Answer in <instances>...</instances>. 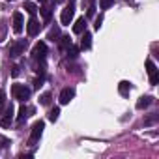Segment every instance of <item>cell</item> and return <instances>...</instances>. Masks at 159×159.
<instances>
[{"label":"cell","instance_id":"6da1fadb","mask_svg":"<svg viewBox=\"0 0 159 159\" xmlns=\"http://www.w3.org/2000/svg\"><path fill=\"white\" fill-rule=\"evenodd\" d=\"M11 96H13V99L26 101L30 98V88H26L25 84H13L11 86Z\"/></svg>","mask_w":159,"mask_h":159},{"label":"cell","instance_id":"7a4b0ae2","mask_svg":"<svg viewBox=\"0 0 159 159\" xmlns=\"http://www.w3.org/2000/svg\"><path fill=\"white\" fill-rule=\"evenodd\" d=\"M45 56H47V45H45L43 41H38V43L34 45V49H32V58H34L36 62L39 60V62L43 64V62H45Z\"/></svg>","mask_w":159,"mask_h":159},{"label":"cell","instance_id":"3957f363","mask_svg":"<svg viewBox=\"0 0 159 159\" xmlns=\"http://www.w3.org/2000/svg\"><path fill=\"white\" fill-rule=\"evenodd\" d=\"M43 129H45V122H41V120L32 125V131H30V144H36V142L41 139Z\"/></svg>","mask_w":159,"mask_h":159},{"label":"cell","instance_id":"277c9868","mask_svg":"<svg viewBox=\"0 0 159 159\" xmlns=\"http://www.w3.org/2000/svg\"><path fill=\"white\" fill-rule=\"evenodd\" d=\"M26 45H28V43H26V39H17V41L10 47V56H13V58H15V56H21V54L25 52Z\"/></svg>","mask_w":159,"mask_h":159},{"label":"cell","instance_id":"5b68a950","mask_svg":"<svg viewBox=\"0 0 159 159\" xmlns=\"http://www.w3.org/2000/svg\"><path fill=\"white\" fill-rule=\"evenodd\" d=\"M73 15H75V8L69 4V6H66L64 10H62V15H60V21H62V25H69L71 21H73Z\"/></svg>","mask_w":159,"mask_h":159},{"label":"cell","instance_id":"8992f818","mask_svg":"<svg viewBox=\"0 0 159 159\" xmlns=\"http://www.w3.org/2000/svg\"><path fill=\"white\" fill-rule=\"evenodd\" d=\"M146 69H148V75H150V83L152 84H157L159 83V75H157V67H155V64L152 60L146 62Z\"/></svg>","mask_w":159,"mask_h":159},{"label":"cell","instance_id":"52a82bcc","mask_svg":"<svg viewBox=\"0 0 159 159\" xmlns=\"http://www.w3.org/2000/svg\"><path fill=\"white\" fill-rule=\"evenodd\" d=\"M23 26H25L23 13H21V11H15V13H13V32H15V34H21V32H23Z\"/></svg>","mask_w":159,"mask_h":159},{"label":"cell","instance_id":"ba28073f","mask_svg":"<svg viewBox=\"0 0 159 159\" xmlns=\"http://www.w3.org/2000/svg\"><path fill=\"white\" fill-rule=\"evenodd\" d=\"M73 98H75V90H73V88H64V90L60 92L58 101H60V105H67Z\"/></svg>","mask_w":159,"mask_h":159},{"label":"cell","instance_id":"9c48e42d","mask_svg":"<svg viewBox=\"0 0 159 159\" xmlns=\"http://www.w3.org/2000/svg\"><path fill=\"white\" fill-rule=\"evenodd\" d=\"M26 30H28V36H38V34H39V30H41L39 21H38L36 17H32V19L28 21V25H26Z\"/></svg>","mask_w":159,"mask_h":159},{"label":"cell","instance_id":"30bf717a","mask_svg":"<svg viewBox=\"0 0 159 159\" xmlns=\"http://www.w3.org/2000/svg\"><path fill=\"white\" fill-rule=\"evenodd\" d=\"M11 122H13V107L10 105V107L6 109V114H4V118L0 120V125H2V127H10V125H11Z\"/></svg>","mask_w":159,"mask_h":159},{"label":"cell","instance_id":"8fae6325","mask_svg":"<svg viewBox=\"0 0 159 159\" xmlns=\"http://www.w3.org/2000/svg\"><path fill=\"white\" fill-rule=\"evenodd\" d=\"M84 28H86V19H84V17L77 19V23L73 25V32H75V34H83Z\"/></svg>","mask_w":159,"mask_h":159},{"label":"cell","instance_id":"7c38bea8","mask_svg":"<svg viewBox=\"0 0 159 159\" xmlns=\"http://www.w3.org/2000/svg\"><path fill=\"white\" fill-rule=\"evenodd\" d=\"M152 103H153V98H150V96H142V98L137 101V109H140V111H142V109L150 107Z\"/></svg>","mask_w":159,"mask_h":159},{"label":"cell","instance_id":"4fadbf2b","mask_svg":"<svg viewBox=\"0 0 159 159\" xmlns=\"http://www.w3.org/2000/svg\"><path fill=\"white\" fill-rule=\"evenodd\" d=\"M90 47H92V34H90V32H84V36H83V39H81V49L88 51Z\"/></svg>","mask_w":159,"mask_h":159},{"label":"cell","instance_id":"5bb4252c","mask_svg":"<svg viewBox=\"0 0 159 159\" xmlns=\"http://www.w3.org/2000/svg\"><path fill=\"white\" fill-rule=\"evenodd\" d=\"M34 112V109H30V107H25V105H21V109H19V114H17V118L19 120H25V118H28L30 114Z\"/></svg>","mask_w":159,"mask_h":159},{"label":"cell","instance_id":"9a60e30c","mask_svg":"<svg viewBox=\"0 0 159 159\" xmlns=\"http://www.w3.org/2000/svg\"><path fill=\"white\" fill-rule=\"evenodd\" d=\"M118 92H120L122 96H127V94L131 92V83H127V81H122V83L118 84Z\"/></svg>","mask_w":159,"mask_h":159},{"label":"cell","instance_id":"2e32d148","mask_svg":"<svg viewBox=\"0 0 159 159\" xmlns=\"http://www.w3.org/2000/svg\"><path fill=\"white\" fill-rule=\"evenodd\" d=\"M25 10H26V13H30L32 17L36 15V11H38V8H36V4L34 2H25Z\"/></svg>","mask_w":159,"mask_h":159},{"label":"cell","instance_id":"e0dca14e","mask_svg":"<svg viewBox=\"0 0 159 159\" xmlns=\"http://www.w3.org/2000/svg\"><path fill=\"white\" fill-rule=\"evenodd\" d=\"M69 45H71V39H69V36H62V38H60V49H62V51H66Z\"/></svg>","mask_w":159,"mask_h":159},{"label":"cell","instance_id":"ac0fdd59","mask_svg":"<svg viewBox=\"0 0 159 159\" xmlns=\"http://www.w3.org/2000/svg\"><path fill=\"white\" fill-rule=\"evenodd\" d=\"M58 116H60V109H58V107L51 109V112H49V120H51V122H56Z\"/></svg>","mask_w":159,"mask_h":159},{"label":"cell","instance_id":"d6986e66","mask_svg":"<svg viewBox=\"0 0 159 159\" xmlns=\"http://www.w3.org/2000/svg\"><path fill=\"white\" fill-rule=\"evenodd\" d=\"M58 36H60V28H58V26H52V28H51V32H49V39H51V41H54Z\"/></svg>","mask_w":159,"mask_h":159},{"label":"cell","instance_id":"ffe728a7","mask_svg":"<svg viewBox=\"0 0 159 159\" xmlns=\"http://www.w3.org/2000/svg\"><path fill=\"white\" fill-rule=\"evenodd\" d=\"M39 11H41V17H43V21H49V19H51V15H52L51 8H41Z\"/></svg>","mask_w":159,"mask_h":159},{"label":"cell","instance_id":"44dd1931","mask_svg":"<svg viewBox=\"0 0 159 159\" xmlns=\"http://www.w3.org/2000/svg\"><path fill=\"white\" fill-rule=\"evenodd\" d=\"M66 51H67V56H69V58H77V54H79V49L73 47V45H69Z\"/></svg>","mask_w":159,"mask_h":159},{"label":"cell","instance_id":"7402d4cb","mask_svg":"<svg viewBox=\"0 0 159 159\" xmlns=\"http://www.w3.org/2000/svg\"><path fill=\"white\" fill-rule=\"evenodd\" d=\"M51 98H52L51 92H45V94L39 98V103H41V105H49V103H51Z\"/></svg>","mask_w":159,"mask_h":159},{"label":"cell","instance_id":"603a6c76","mask_svg":"<svg viewBox=\"0 0 159 159\" xmlns=\"http://www.w3.org/2000/svg\"><path fill=\"white\" fill-rule=\"evenodd\" d=\"M112 2L114 0H99V6H101V10H109L112 6Z\"/></svg>","mask_w":159,"mask_h":159},{"label":"cell","instance_id":"cb8c5ba5","mask_svg":"<svg viewBox=\"0 0 159 159\" xmlns=\"http://www.w3.org/2000/svg\"><path fill=\"white\" fill-rule=\"evenodd\" d=\"M157 118H159L157 114H153V116L146 118V120H144V125H152V124H155V122H157Z\"/></svg>","mask_w":159,"mask_h":159},{"label":"cell","instance_id":"d4e9b609","mask_svg":"<svg viewBox=\"0 0 159 159\" xmlns=\"http://www.w3.org/2000/svg\"><path fill=\"white\" fill-rule=\"evenodd\" d=\"M101 23H103V17L99 15V17L96 19V25H94V26H96V30H99V28H101Z\"/></svg>","mask_w":159,"mask_h":159},{"label":"cell","instance_id":"484cf974","mask_svg":"<svg viewBox=\"0 0 159 159\" xmlns=\"http://www.w3.org/2000/svg\"><path fill=\"white\" fill-rule=\"evenodd\" d=\"M34 86H36V88H39V86H43V75H41L39 79H36V83H34Z\"/></svg>","mask_w":159,"mask_h":159},{"label":"cell","instance_id":"4316f807","mask_svg":"<svg viewBox=\"0 0 159 159\" xmlns=\"http://www.w3.org/2000/svg\"><path fill=\"white\" fill-rule=\"evenodd\" d=\"M94 11H96V6H94V4H90V8H88V17H92V15H94Z\"/></svg>","mask_w":159,"mask_h":159},{"label":"cell","instance_id":"83f0119b","mask_svg":"<svg viewBox=\"0 0 159 159\" xmlns=\"http://www.w3.org/2000/svg\"><path fill=\"white\" fill-rule=\"evenodd\" d=\"M11 75H13V77H17V75H19V66H15V67H13V71H11Z\"/></svg>","mask_w":159,"mask_h":159},{"label":"cell","instance_id":"f1b7e54d","mask_svg":"<svg viewBox=\"0 0 159 159\" xmlns=\"http://www.w3.org/2000/svg\"><path fill=\"white\" fill-rule=\"evenodd\" d=\"M38 2H41V4H43V2H47V0H38Z\"/></svg>","mask_w":159,"mask_h":159},{"label":"cell","instance_id":"f546056e","mask_svg":"<svg viewBox=\"0 0 159 159\" xmlns=\"http://www.w3.org/2000/svg\"><path fill=\"white\" fill-rule=\"evenodd\" d=\"M8 2H13V0H8Z\"/></svg>","mask_w":159,"mask_h":159}]
</instances>
